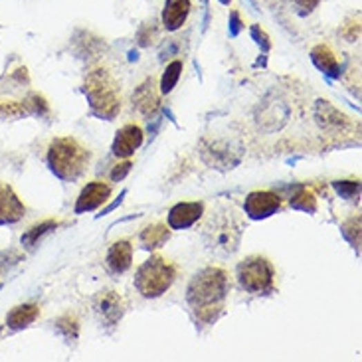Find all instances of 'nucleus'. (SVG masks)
Instances as JSON below:
<instances>
[{
    "instance_id": "obj_21",
    "label": "nucleus",
    "mask_w": 362,
    "mask_h": 362,
    "mask_svg": "<svg viewBox=\"0 0 362 362\" xmlns=\"http://www.w3.org/2000/svg\"><path fill=\"white\" fill-rule=\"evenodd\" d=\"M291 208L293 210H301L307 214H315L317 212V198L309 189H299L291 196Z\"/></svg>"
},
{
    "instance_id": "obj_8",
    "label": "nucleus",
    "mask_w": 362,
    "mask_h": 362,
    "mask_svg": "<svg viewBox=\"0 0 362 362\" xmlns=\"http://www.w3.org/2000/svg\"><path fill=\"white\" fill-rule=\"evenodd\" d=\"M125 307H127L125 299L119 293H115V291H102L95 297V301H93L95 313L109 327H113V325H117L121 321V317L125 315Z\"/></svg>"
},
{
    "instance_id": "obj_4",
    "label": "nucleus",
    "mask_w": 362,
    "mask_h": 362,
    "mask_svg": "<svg viewBox=\"0 0 362 362\" xmlns=\"http://www.w3.org/2000/svg\"><path fill=\"white\" fill-rule=\"evenodd\" d=\"M204 246L208 247L214 256H232L238 251L242 242V226L232 210L218 208L216 214L208 218L202 228Z\"/></svg>"
},
{
    "instance_id": "obj_23",
    "label": "nucleus",
    "mask_w": 362,
    "mask_h": 362,
    "mask_svg": "<svg viewBox=\"0 0 362 362\" xmlns=\"http://www.w3.org/2000/svg\"><path fill=\"white\" fill-rule=\"evenodd\" d=\"M56 329H58L59 334H64L66 341H77V334H79V321L73 315H64L56 321Z\"/></svg>"
},
{
    "instance_id": "obj_7",
    "label": "nucleus",
    "mask_w": 362,
    "mask_h": 362,
    "mask_svg": "<svg viewBox=\"0 0 362 362\" xmlns=\"http://www.w3.org/2000/svg\"><path fill=\"white\" fill-rule=\"evenodd\" d=\"M281 208V198L272 190H256L249 192L244 202V212L249 220H265L274 216Z\"/></svg>"
},
{
    "instance_id": "obj_1",
    "label": "nucleus",
    "mask_w": 362,
    "mask_h": 362,
    "mask_svg": "<svg viewBox=\"0 0 362 362\" xmlns=\"http://www.w3.org/2000/svg\"><path fill=\"white\" fill-rule=\"evenodd\" d=\"M230 293V277L222 267H204L190 279L187 287V301L196 319L204 325L218 321L224 311V301Z\"/></svg>"
},
{
    "instance_id": "obj_24",
    "label": "nucleus",
    "mask_w": 362,
    "mask_h": 362,
    "mask_svg": "<svg viewBox=\"0 0 362 362\" xmlns=\"http://www.w3.org/2000/svg\"><path fill=\"white\" fill-rule=\"evenodd\" d=\"M341 232H343L345 240H347L350 246L354 247V249H359L361 247V216H354L347 220L343 224Z\"/></svg>"
},
{
    "instance_id": "obj_12",
    "label": "nucleus",
    "mask_w": 362,
    "mask_h": 362,
    "mask_svg": "<svg viewBox=\"0 0 362 362\" xmlns=\"http://www.w3.org/2000/svg\"><path fill=\"white\" fill-rule=\"evenodd\" d=\"M141 145H143V129L139 125H125L123 129L117 131L111 151L119 159H129Z\"/></svg>"
},
{
    "instance_id": "obj_30",
    "label": "nucleus",
    "mask_w": 362,
    "mask_h": 362,
    "mask_svg": "<svg viewBox=\"0 0 362 362\" xmlns=\"http://www.w3.org/2000/svg\"><path fill=\"white\" fill-rule=\"evenodd\" d=\"M251 36L256 38V42L260 44L263 52H269L272 44H269V40H267V34H265L263 30H260V26H251Z\"/></svg>"
},
{
    "instance_id": "obj_27",
    "label": "nucleus",
    "mask_w": 362,
    "mask_h": 362,
    "mask_svg": "<svg viewBox=\"0 0 362 362\" xmlns=\"http://www.w3.org/2000/svg\"><path fill=\"white\" fill-rule=\"evenodd\" d=\"M24 103H26V107H28L30 115H46V113H48V103H46V99H44L42 95H38V93H32Z\"/></svg>"
},
{
    "instance_id": "obj_5",
    "label": "nucleus",
    "mask_w": 362,
    "mask_h": 362,
    "mask_svg": "<svg viewBox=\"0 0 362 362\" xmlns=\"http://www.w3.org/2000/svg\"><path fill=\"white\" fill-rule=\"evenodd\" d=\"M176 279V267L160 256H151L135 274V287L145 299H157L171 289Z\"/></svg>"
},
{
    "instance_id": "obj_19",
    "label": "nucleus",
    "mask_w": 362,
    "mask_h": 362,
    "mask_svg": "<svg viewBox=\"0 0 362 362\" xmlns=\"http://www.w3.org/2000/svg\"><path fill=\"white\" fill-rule=\"evenodd\" d=\"M315 117H317V121H319V125L323 129H341V127L347 125V117L341 115L327 102H317Z\"/></svg>"
},
{
    "instance_id": "obj_15",
    "label": "nucleus",
    "mask_w": 362,
    "mask_h": 362,
    "mask_svg": "<svg viewBox=\"0 0 362 362\" xmlns=\"http://www.w3.org/2000/svg\"><path fill=\"white\" fill-rule=\"evenodd\" d=\"M133 105L139 113L145 117H151L157 113L159 109V93L155 87V79H146L141 87H137V91L133 93Z\"/></svg>"
},
{
    "instance_id": "obj_35",
    "label": "nucleus",
    "mask_w": 362,
    "mask_h": 362,
    "mask_svg": "<svg viewBox=\"0 0 362 362\" xmlns=\"http://www.w3.org/2000/svg\"><path fill=\"white\" fill-rule=\"evenodd\" d=\"M0 289H2V285H0Z\"/></svg>"
},
{
    "instance_id": "obj_16",
    "label": "nucleus",
    "mask_w": 362,
    "mask_h": 362,
    "mask_svg": "<svg viewBox=\"0 0 362 362\" xmlns=\"http://www.w3.org/2000/svg\"><path fill=\"white\" fill-rule=\"evenodd\" d=\"M38 317H40V307H38V305H18V307H15V309L8 313L6 325H8V329H12V331H22V329L30 327Z\"/></svg>"
},
{
    "instance_id": "obj_25",
    "label": "nucleus",
    "mask_w": 362,
    "mask_h": 362,
    "mask_svg": "<svg viewBox=\"0 0 362 362\" xmlns=\"http://www.w3.org/2000/svg\"><path fill=\"white\" fill-rule=\"evenodd\" d=\"M28 115L30 111L24 102H0V119H20Z\"/></svg>"
},
{
    "instance_id": "obj_28",
    "label": "nucleus",
    "mask_w": 362,
    "mask_h": 362,
    "mask_svg": "<svg viewBox=\"0 0 362 362\" xmlns=\"http://www.w3.org/2000/svg\"><path fill=\"white\" fill-rule=\"evenodd\" d=\"M291 4L297 8V12L299 15H309V12H313L317 6H319L321 0H289Z\"/></svg>"
},
{
    "instance_id": "obj_13",
    "label": "nucleus",
    "mask_w": 362,
    "mask_h": 362,
    "mask_svg": "<svg viewBox=\"0 0 362 362\" xmlns=\"http://www.w3.org/2000/svg\"><path fill=\"white\" fill-rule=\"evenodd\" d=\"M190 0H166L162 8V26L169 32H176L184 26L190 15Z\"/></svg>"
},
{
    "instance_id": "obj_14",
    "label": "nucleus",
    "mask_w": 362,
    "mask_h": 362,
    "mask_svg": "<svg viewBox=\"0 0 362 362\" xmlns=\"http://www.w3.org/2000/svg\"><path fill=\"white\" fill-rule=\"evenodd\" d=\"M105 263H107L111 274H115V276L125 274L131 267V263H133V246H131V242H127V240L115 242L107 251Z\"/></svg>"
},
{
    "instance_id": "obj_10",
    "label": "nucleus",
    "mask_w": 362,
    "mask_h": 362,
    "mask_svg": "<svg viewBox=\"0 0 362 362\" xmlns=\"http://www.w3.org/2000/svg\"><path fill=\"white\" fill-rule=\"evenodd\" d=\"M204 214V202H178L169 210L171 230H189Z\"/></svg>"
},
{
    "instance_id": "obj_11",
    "label": "nucleus",
    "mask_w": 362,
    "mask_h": 362,
    "mask_svg": "<svg viewBox=\"0 0 362 362\" xmlns=\"http://www.w3.org/2000/svg\"><path fill=\"white\" fill-rule=\"evenodd\" d=\"M24 204L16 196L10 184L0 182V226H8V224H16L24 218Z\"/></svg>"
},
{
    "instance_id": "obj_33",
    "label": "nucleus",
    "mask_w": 362,
    "mask_h": 362,
    "mask_svg": "<svg viewBox=\"0 0 362 362\" xmlns=\"http://www.w3.org/2000/svg\"><path fill=\"white\" fill-rule=\"evenodd\" d=\"M220 2H222V4H230L232 0H220Z\"/></svg>"
},
{
    "instance_id": "obj_29",
    "label": "nucleus",
    "mask_w": 362,
    "mask_h": 362,
    "mask_svg": "<svg viewBox=\"0 0 362 362\" xmlns=\"http://www.w3.org/2000/svg\"><path fill=\"white\" fill-rule=\"evenodd\" d=\"M131 169H133V162H129V160H125V162L117 164L115 169L111 171V180H113V182H119V180H123V178H125V176L131 173Z\"/></svg>"
},
{
    "instance_id": "obj_22",
    "label": "nucleus",
    "mask_w": 362,
    "mask_h": 362,
    "mask_svg": "<svg viewBox=\"0 0 362 362\" xmlns=\"http://www.w3.org/2000/svg\"><path fill=\"white\" fill-rule=\"evenodd\" d=\"M182 73V61L180 59H174L173 64L166 66V70L162 73V79H160V91L162 93H171L174 86L178 84V77Z\"/></svg>"
},
{
    "instance_id": "obj_20",
    "label": "nucleus",
    "mask_w": 362,
    "mask_h": 362,
    "mask_svg": "<svg viewBox=\"0 0 362 362\" xmlns=\"http://www.w3.org/2000/svg\"><path fill=\"white\" fill-rule=\"evenodd\" d=\"M59 226L58 220H46L42 224H36V226H32L28 232L22 236V246L26 247V249H32V247L38 244V240L46 236V234L50 232V230H56Z\"/></svg>"
},
{
    "instance_id": "obj_9",
    "label": "nucleus",
    "mask_w": 362,
    "mask_h": 362,
    "mask_svg": "<svg viewBox=\"0 0 362 362\" xmlns=\"http://www.w3.org/2000/svg\"><path fill=\"white\" fill-rule=\"evenodd\" d=\"M111 196V187L107 182H89L87 187H84L73 212L75 214H86V212H93L97 210L103 202H107V198Z\"/></svg>"
},
{
    "instance_id": "obj_3",
    "label": "nucleus",
    "mask_w": 362,
    "mask_h": 362,
    "mask_svg": "<svg viewBox=\"0 0 362 362\" xmlns=\"http://www.w3.org/2000/svg\"><path fill=\"white\" fill-rule=\"evenodd\" d=\"M48 166L64 182H75L86 174L91 153L73 137H58L48 146Z\"/></svg>"
},
{
    "instance_id": "obj_32",
    "label": "nucleus",
    "mask_w": 362,
    "mask_h": 362,
    "mask_svg": "<svg viewBox=\"0 0 362 362\" xmlns=\"http://www.w3.org/2000/svg\"><path fill=\"white\" fill-rule=\"evenodd\" d=\"M125 196H127V190H123V192H121V196L117 198L115 202H111V204H109V206H107V208H103V212H102V214H97V216H105V214H109V212H113V210H115L117 206H119V204L123 202V198H125Z\"/></svg>"
},
{
    "instance_id": "obj_31",
    "label": "nucleus",
    "mask_w": 362,
    "mask_h": 362,
    "mask_svg": "<svg viewBox=\"0 0 362 362\" xmlns=\"http://www.w3.org/2000/svg\"><path fill=\"white\" fill-rule=\"evenodd\" d=\"M240 32H242V20H240V15H238V12H232V16H230V36L236 38Z\"/></svg>"
},
{
    "instance_id": "obj_6",
    "label": "nucleus",
    "mask_w": 362,
    "mask_h": 362,
    "mask_svg": "<svg viewBox=\"0 0 362 362\" xmlns=\"http://www.w3.org/2000/svg\"><path fill=\"white\" fill-rule=\"evenodd\" d=\"M236 277L240 287L251 295H269L276 289V269L263 256H249L240 261Z\"/></svg>"
},
{
    "instance_id": "obj_2",
    "label": "nucleus",
    "mask_w": 362,
    "mask_h": 362,
    "mask_svg": "<svg viewBox=\"0 0 362 362\" xmlns=\"http://www.w3.org/2000/svg\"><path fill=\"white\" fill-rule=\"evenodd\" d=\"M84 95L89 103L91 115L97 119L113 121L121 111V86L105 68H97L87 73Z\"/></svg>"
},
{
    "instance_id": "obj_18",
    "label": "nucleus",
    "mask_w": 362,
    "mask_h": 362,
    "mask_svg": "<svg viewBox=\"0 0 362 362\" xmlns=\"http://www.w3.org/2000/svg\"><path fill=\"white\" fill-rule=\"evenodd\" d=\"M169 240H171V230H169L164 224L146 226L145 230L141 232V247H143V249H157V247H162Z\"/></svg>"
},
{
    "instance_id": "obj_17",
    "label": "nucleus",
    "mask_w": 362,
    "mask_h": 362,
    "mask_svg": "<svg viewBox=\"0 0 362 362\" xmlns=\"http://www.w3.org/2000/svg\"><path fill=\"white\" fill-rule=\"evenodd\" d=\"M311 59H313V64H315L325 75H329V77H341V66H339V61L334 58L333 50H331L329 46H325V44L315 46V48L311 50Z\"/></svg>"
},
{
    "instance_id": "obj_26",
    "label": "nucleus",
    "mask_w": 362,
    "mask_h": 362,
    "mask_svg": "<svg viewBox=\"0 0 362 362\" xmlns=\"http://www.w3.org/2000/svg\"><path fill=\"white\" fill-rule=\"evenodd\" d=\"M333 189L345 200H354L361 196V182H356V180H334Z\"/></svg>"
},
{
    "instance_id": "obj_34",
    "label": "nucleus",
    "mask_w": 362,
    "mask_h": 362,
    "mask_svg": "<svg viewBox=\"0 0 362 362\" xmlns=\"http://www.w3.org/2000/svg\"><path fill=\"white\" fill-rule=\"evenodd\" d=\"M0 333H2V325H0Z\"/></svg>"
}]
</instances>
